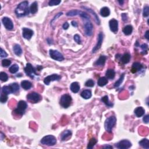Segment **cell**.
Masks as SVG:
<instances>
[{
	"mask_svg": "<svg viewBox=\"0 0 149 149\" xmlns=\"http://www.w3.org/2000/svg\"><path fill=\"white\" fill-rule=\"evenodd\" d=\"M30 8H29L28 1H25L18 4L15 11V14L18 17H23L29 14Z\"/></svg>",
	"mask_w": 149,
	"mask_h": 149,
	"instance_id": "obj_1",
	"label": "cell"
},
{
	"mask_svg": "<svg viewBox=\"0 0 149 149\" xmlns=\"http://www.w3.org/2000/svg\"><path fill=\"white\" fill-rule=\"evenodd\" d=\"M117 119L114 116H111L105 120L104 123V127L105 130L108 133H111L112 131V129L116 124Z\"/></svg>",
	"mask_w": 149,
	"mask_h": 149,
	"instance_id": "obj_2",
	"label": "cell"
},
{
	"mask_svg": "<svg viewBox=\"0 0 149 149\" xmlns=\"http://www.w3.org/2000/svg\"><path fill=\"white\" fill-rule=\"evenodd\" d=\"M40 142L43 145L52 146H54L56 144V143H57V139H56L55 136L52 135H47L42 138Z\"/></svg>",
	"mask_w": 149,
	"mask_h": 149,
	"instance_id": "obj_3",
	"label": "cell"
},
{
	"mask_svg": "<svg viewBox=\"0 0 149 149\" xmlns=\"http://www.w3.org/2000/svg\"><path fill=\"white\" fill-rule=\"evenodd\" d=\"M28 107V104L25 102V101L21 100L20 101L18 104L17 108H16L14 112L17 115H22L26 110V109Z\"/></svg>",
	"mask_w": 149,
	"mask_h": 149,
	"instance_id": "obj_4",
	"label": "cell"
},
{
	"mask_svg": "<svg viewBox=\"0 0 149 149\" xmlns=\"http://www.w3.org/2000/svg\"><path fill=\"white\" fill-rule=\"evenodd\" d=\"M72 102V98L69 94H63L60 100V104L65 108H68Z\"/></svg>",
	"mask_w": 149,
	"mask_h": 149,
	"instance_id": "obj_5",
	"label": "cell"
},
{
	"mask_svg": "<svg viewBox=\"0 0 149 149\" xmlns=\"http://www.w3.org/2000/svg\"><path fill=\"white\" fill-rule=\"evenodd\" d=\"M83 20L85 22L84 25L85 34L88 36H91L93 32V26L90 22V19H84Z\"/></svg>",
	"mask_w": 149,
	"mask_h": 149,
	"instance_id": "obj_6",
	"label": "cell"
},
{
	"mask_svg": "<svg viewBox=\"0 0 149 149\" xmlns=\"http://www.w3.org/2000/svg\"><path fill=\"white\" fill-rule=\"evenodd\" d=\"M50 55L52 59L58 61H62L64 59V57H63L62 54L57 50H50Z\"/></svg>",
	"mask_w": 149,
	"mask_h": 149,
	"instance_id": "obj_7",
	"label": "cell"
},
{
	"mask_svg": "<svg viewBox=\"0 0 149 149\" xmlns=\"http://www.w3.org/2000/svg\"><path fill=\"white\" fill-rule=\"evenodd\" d=\"M27 99L29 101L32 103H38L41 100V97L40 94L36 92H31L27 96Z\"/></svg>",
	"mask_w": 149,
	"mask_h": 149,
	"instance_id": "obj_8",
	"label": "cell"
},
{
	"mask_svg": "<svg viewBox=\"0 0 149 149\" xmlns=\"http://www.w3.org/2000/svg\"><path fill=\"white\" fill-rule=\"evenodd\" d=\"M36 69H34L32 65L30 63H27L26 67L25 68V72L26 74L29 76H30V78H33V74L37 75V73L36 72Z\"/></svg>",
	"mask_w": 149,
	"mask_h": 149,
	"instance_id": "obj_9",
	"label": "cell"
},
{
	"mask_svg": "<svg viewBox=\"0 0 149 149\" xmlns=\"http://www.w3.org/2000/svg\"><path fill=\"white\" fill-rule=\"evenodd\" d=\"M2 22H3L4 26L5 28L8 30H12L14 29V24L11 19L8 17H4L2 19Z\"/></svg>",
	"mask_w": 149,
	"mask_h": 149,
	"instance_id": "obj_10",
	"label": "cell"
},
{
	"mask_svg": "<svg viewBox=\"0 0 149 149\" xmlns=\"http://www.w3.org/2000/svg\"><path fill=\"white\" fill-rule=\"evenodd\" d=\"M131 146L132 143L128 140H123L116 144V147L119 149H127L130 148Z\"/></svg>",
	"mask_w": 149,
	"mask_h": 149,
	"instance_id": "obj_11",
	"label": "cell"
},
{
	"mask_svg": "<svg viewBox=\"0 0 149 149\" xmlns=\"http://www.w3.org/2000/svg\"><path fill=\"white\" fill-rule=\"evenodd\" d=\"M61 76L58 75V74H51V75H49L48 76H47L46 78H45V79L44 80V83L46 85H48L50 84L51 82L59 81V80L61 79Z\"/></svg>",
	"mask_w": 149,
	"mask_h": 149,
	"instance_id": "obj_12",
	"label": "cell"
},
{
	"mask_svg": "<svg viewBox=\"0 0 149 149\" xmlns=\"http://www.w3.org/2000/svg\"><path fill=\"white\" fill-rule=\"evenodd\" d=\"M103 34L101 32L100 33L99 36H98V40H97V44H96V45H95V47L93 48V50H92L93 53L96 52L98 50H99V49L101 48V45H102V43H103Z\"/></svg>",
	"mask_w": 149,
	"mask_h": 149,
	"instance_id": "obj_13",
	"label": "cell"
},
{
	"mask_svg": "<svg viewBox=\"0 0 149 149\" xmlns=\"http://www.w3.org/2000/svg\"><path fill=\"white\" fill-rule=\"evenodd\" d=\"M109 25H110V30L112 32L116 33L118 32V22L117 20L115 19L110 20L109 22Z\"/></svg>",
	"mask_w": 149,
	"mask_h": 149,
	"instance_id": "obj_14",
	"label": "cell"
},
{
	"mask_svg": "<svg viewBox=\"0 0 149 149\" xmlns=\"http://www.w3.org/2000/svg\"><path fill=\"white\" fill-rule=\"evenodd\" d=\"M23 37L27 40H30L33 35V31L30 29L24 28L22 29Z\"/></svg>",
	"mask_w": 149,
	"mask_h": 149,
	"instance_id": "obj_15",
	"label": "cell"
},
{
	"mask_svg": "<svg viewBox=\"0 0 149 149\" xmlns=\"http://www.w3.org/2000/svg\"><path fill=\"white\" fill-rule=\"evenodd\" d=\"M143 68V66L141 65V63L139 62H134L133 65H132V69H131V72L132 73H136L137 71H139L140 70Z\"/></svg>",
	"mask_w": 149,
	"mask_h": 149,
	"instance_id": "obj_16",
	"label": "cell"
},
{
	"mask_svg": "<svg viewBox=\"0 0 149 149\" xmlns=\"http://www.w3.org/2000/svg\"><path fill=\"white\" fill-rule=\"evenodd\" d=\"M72 135V132L69 130H65L64 132H63L61 134V140L62 141H65L66 140L68 139L70 137V136Z\"/></svg>",
	"mask_w": 149,
	"mask_h": 149,
	"instance_id": "obj_17",
	"label": "cell"
},
{
	"mask_svg": "<svg viewBox=\"0 0 149 149\" xmlns=\"http://www.w3.org/2000/svg\"><path fill=\"white\" fill-rule=\"evenodd\" d=\"M107 59V57L104 55H101L99 59L97 60V61L96 62L94 65H96V66H104L105 62V61Z\"/></svg>",
	"mask_w": 149,
	"mask_h": 149,
	"instance_id": "obj_18",
	"label": "cell"
},
{
	"mask_svg": "<svg viewBox=\"0 0 149 149\" xmlns=\"http://www.w3.org/2000/svg\"><path fill=\"white\" fill-rule=\"evenodd\" d=\"M144 110L141 107H137L134 110V114L137 117H141L144 114Z\"/></svg>",
	"mask_w": 149,
	"mask_h": 149,
	"instance_id": "obj_19",
	"label": "cell"
},
{
	"mask_svg": "<svg viewBox=\"0 0 149 149\" xmlns=\"http://www.w3.org/2000/svg\"><path fill=\"white\" fill-rule=\"evenodd\" d=\"M70 89L72 92L76 93L80 90V85L78 82H73L70 85Z\"/></svg>",
	"mask_w": 149,
	"mask_h": 149,
	"instance_id": "obj_20",
	"label": "cell"
},
{
	"mask_svg": "<svg viewBox=\"0 0 149 149\" xmlns=\"http://www.w3.org/2000/svg\"><path fill=\"white\" fill-rule=\"evenodd\" d=\"M100 14L103 17H107L110 15V10L108 7H103L100 10Z\"/></svg>",
	"mask_w": 149,
	"mask_h": 149,
	"instance_id": "obj_21",
	"label": "cell"
},
{
	"mask_svg": "<svg viewBox=\"0 0 149 149\" xmlns=\"http://www.w3.org/2000/svg\"><path fill=\"white\" fill-rule=\"evenodd\" d=\"M81 96L85 99H89L92 97V92L89 90H85L81 93Z\"/></svg>",
	"mask_w": 149,
	"mask_h": 149,
	"instance_id": "obj_22",
	"label": "cell"
},
{
	"mask_svg": "<svg viewBox=\"0 0 149 149\" xmlns=\"http://www.w3.org/2000/svg\"><path fill=\"white\" fill-rule=\"evenodd\" d=\"M21 86L23 89H24L25 90H29L32 88V85L29 81H23L21 82Z\"/></svg>",
	"mask_w": 149,
	"mask_h": 149,
	"instance_id": "obj_23",
	"label": "cell"
},
{
	"mask_svg": "<svg viewBox=\"0 0 149 149\" xmlns=\"http://www.w3.org/2000/svg\"><path fill=\"white\" fill-rule=\"evenodd\" d=\"M2 93L8 95L10 94L14 93V92L12 88L10 85V86H5L3 87V88H2Z\"/></svg>",
	"mask_w": 149,
	"mask_h": 149,
	"instance_id": "obj_24",
	"label": "cell"
},
{
	"mask_svg": "<svg viewBox=\"0 0 149 149\" xmlns=\"http://www.w3.org/2000/svg\"><path fill=\"white\" fill-rule=\"evenodd\" d=\"M14 52L16 55L20 56L22 53V50L21 46L19 44H15L13 48Z\"/></svg>",
	"mask_w": 149,
	"mask_h": 149,
	"instance_id": "obj_25",
	"label": "cell"
},
{
	"mask_svg": "<svg viewBox=\"0 0 149 149\" xmlns=\"http://www.w3.org/2000/svg\"><path fill=\"white\" fill-rule=\"evenodd\" d=\"M132 31H133V28H132L131 25H127L123 29V32L124 33L125 35L127 36L131 34Z\"/></svg>",
	"mask_w": 149,
	"mask_h": 149,
	"instance_id": "obj_26",
	"label": "cell"
},
{
	"mask_svg": "<svg viewBox=\"0 0 149 149\" xmlns=\"http://www.w3.org/2000/svg\"><path fill=\"white\" fill-rule=\"evenodd\" d=\"M115 72L113 69H108L106 71L105 73V76L108 79H113L115 78Z\"/></svg>",
	"mask_w": 149,
	"mask_h": 149,
	"instance_id": "obj_27",
	"label": "cell"
},
{
	"mask_svg": "<svg viewBox=\"0 0 149 149\" xmlns=\"http://www.w3.org/2000/svg\"><path fill=\"white\" fill-rule=\"evenodd\" d=\"M38 11V4L37 2H34L32 4L30 7V12L32 14H36Z\"/></svg>",
	"mask_w": 149,
	"mask_h": 149,
	"instance_id": "obj_28",
	"label": "cell"
},
{
	"mask_svg": "<svg viewBox=\"0 0 149 149\" xmlns=\"http://www.w3.org/2000/svg\"><path fill=\"white\" fill-rule=\"evenodd\" d=\"M139 144L143 148L148 149L149 148V140L147 139H142L139 142Z\"/></svg>",
	"mask_w": 149,
	"mask_h": 149,
	"instance_id": "obj_29",
	"label": "cell"
},
{
	"mask_svg": "<svg viewBox=\"0 0 149 149\" xmlns=\"http://www.w3.org/2000/svg\"><path fill=\"white\" fill-rule=\"evenodd\" d=\"M108 83V80L105 77H101L99 79V81L97 82V84L99 86L103 87L105 85H106Z\"/></svg>",
	"mask_w": 149,
	"mask_h": 149,
	"instance_id": "obj_30",
	"label": "cell"
},
{
	"mask_svg": "<svg viewBox=\"0 0 149 149\" xmlns=\"http://www.w3.org/2000/svg\"><path fill=\"white\" fill-rule=\"evenodd\" d=\"M130 59V54L126 53V54H123V55H122V57H121V61H122V62L123 63H127L129 62Z\"/></svg>",
	"mask_w": 149,
	"mask_h": 149,
	"instance_id": "obj_31",
	"label": "cell"
},
{
	"mask_svg": "<svg viewBox=\"0 0 149 149\" xmlns=\"http://www.w3.org/2000/svg\"><path fill=\"white\" fill-rule=\"evenodd\" d=\"M82 8H85V9H86V10L87 11H88L89 12H90V13H92L93 15H94V18H95V20H96V23H97V24H98V25H100V21L99 17H98L97 15V14H96L95 13V12H94L92 10H91V9H90V8H86V7H82Z\"/></svg>",
	"mask_w": 149,
	"mask_h": 149,
	"instance_id": "obj_32",
	"label": "cell"
},
{
	"mask_svg": "<svg viewBox=\"0 0 149 149\" xmlns=\"http://www.w3.org/2000/svg\"><path fill=\"white\" fill-rule=\"evenodd\" d=\"M101 101H102L108 107L113 106V104H112V103L110 102V101H109V99H108V97L107 96H105L103 97H102V99H101Z\"/></svg>",
	"mask_w": 149,
	"mask_h": 149,
	"instance_id": "obj_33",
	"label": "cell"
},
{
	"mask_svg": "<svg viewBox=\"0 0 149 149\" xmlns=\"http://www.w3.org/2000/svg\"><path fill=\"white\" fill-rule=\"evenodd\" d=\"M97 140L95 139V138H92V139H91L90 140L87 147H88V148H89V149L93 148V147L95 146L96 143H97Z\"/></svg>",
	"mask_w": 149,
	"mask_h": 149,
	"instance_id": "obj_34",
	"label": "cell"
},
{
	"mask_svg": "<svg viewBox=\"0 0 149 149\" xmlns=\"http://www.w3.org/2000/svg\"><path fill=\"white\" fill-rule=\"evenodd\" d=\"M19 70V66L17 64H14L9 69V70L11 73H15Z\"/></svg>",
	"mask_w": 149,
	"mask_h": 149,
	"instance_id": "obj_35",
	"label": "cell"
},
{
	"mask_svg": "<svg viewBox=\"0 0 149 149\" xmlns=\"http://www.w3.org/2000/svg\"><path fill=\"white\" fill-rule=\"evenodd\" d=\"M80 12H81V11L72 10L69 11L68 12H67L66 15L68 16H74L76 15H79Z\"/></svg>",
	"mask_w": 149,
	"mask_h": 149,
	"instance_id": "obj_36",
	"label": "cell"
},
{
	"mask_svg": "<svg viewBox=\"0 0 149 149\" xmlns=\"http://www.w3.org/2000/svg\"><path fill=\"white\" fill-rule=\"evenodd\" d=\"M124 77H125V74H122L121 77L119 78V79L116 82L115 85H114V87H115V88H117V87H118L121 85V83H122L123 79H124Z\"/></svg>",
	"mask_w": 149,
	"mask_h": 149,
	"instance_id": "obj_37",
	"label": "cell"
},
{
	"mask_svg": "<svg viewBox=\"0 0 149 149\" xmlns=\"http://www.w3.org/2000/svg\"><path fill=\"white\" fill-rule=\"evenodd\" d=\"M0 79L3 82H7L8 79V76L5 72H1L0 73Z\"/></svg>",
	"mask_w": 149,
	"mask_h": 149,
	"instance_id": "obj_38",
	"label": "cell"
},
{
	"mask_svg": "<svg viewBox=\"0 0 149 149\" xmlns=\"http://www.w3.org/2000/svg\"><path fill=\"white\" fill-rule=\"evenodd\" d=\"M11 87L12 90H13L14 93L17 92L18 91H19V86L18 83H12L11 85H10Z\"/></svg>",
	"mask_w": 149,
	"mask_h": 149,
	"instance_id": "obj_39",
	"label": "cell"
},
{
	"mask_svg": "<svg viewBox=\"0 0 149 149\" xmlns=\"http://www.w3.org/2000/svg\"><path fill=\"white\" fill-rule=\"evenodd\" d=\"M7 100H8V95L5 93H1V97H0V101L2 103H4L7 101Z\"/></svg>",
	"mask_w": 149,
	"mask_h": 149,
	"instance_id": "obj_40",
	"label": "cell"
},
{
	"mask_svg": "<svg viewBox=\"0 0 149 149\" xmlns=\"http://www.w3.org/2000/svg\"><path fill=\"white\" fill-rule=\"evenodd\" d=\"M11 61L10 59H5L2 61V65L4 67H8L11 65Z\"/></svg>",
	"mask_w": 149,
	"mask_h": 149,
	"instance_id": "obj_41",
	"label": "cell"
},
{
	"mask_svg": "<svg viewBox=\"0 0 149 149\" xmlns=\"http://www.w3.org/2000/svg\"><path fill=\"white\" fill-rule=\"evenodd\" d=\"M61 3L60 0H51L49 1L48 4L50 6H54V5H58Z\"/></svg>",
	"mask_w": 149,
	"mask_h": 149,
	"instance_id": "obj_42",
	"label": "cell"
},
{
	"mask_svg": "<svg viewBox=\"0 0 149 149\" xmlns=\"http://www.w3.org/2000/svg\"><path fill=\"white\" fill-rule=\"evenodd\" d=\"M85 86L87 87H89V88H92L94 86V82L92 79L88 80V81L85 83Z\"/></svg>",
	"mask_w": 149,
	"mask_h": 149,
	"instance_id": "obj_43",
	"label": "cell"
},
{
	"mask_svg": "<svg viewBox=\"0 0 149 149\" xmlns=\"http://www.w3.org/2000/svg\"><path fill=\"white\" fill-rule=\"evenodd\" d=\"M143 16L144 17H147L149 15V8L148 6L144 7V9H143Z\"/></svg>",
	"mask_w": 149,
	"mask_h": 149,
	"instance_id": "obj_44",
	"label": "cell"
},
{
	"mask_svg": "<svg viewBox=\"0 0 149 149\" xmlns=\"http://www.w3.org/2000/svg\"><path fill=\"white\" fill-rule=\"evenodd\" d=\"M74 40L76 41V43H78V44H81V37H80V36L79 34H75V35L74 36Z\"/></svg>",
	"mask_w": 149,
	"mask_h": 149,
	"instance_id": "obj_45",
	"label": "cell"
},
{
	"mask_svg": "<svg viewBox=\"0 0 149 149\" xmlns=\"http://www.w3.org/2000/svg\"><path fill=\"white\" fill-rule=\"evenodd\" d=\"M0 54H1V58L7 57V56H8V54H7V52H5V51L2 48H1V51H0Z\"/></svg>",
	"mask_w": 149,
	"mask_h": 149,
	"instance_id": "obj_46",
	"label": "cell"
},
{
	"mask_svg": "<svg viewBox=\"0 0 149 149\" xmlns=\"http://www.w3.org/2000/svg\"><path fill=\"white\" fill-rule=\"evenodd\" d=\"M62 15V12H59V13L57 14V15H56L55 16H54V18H53V19L52 20L51 22V23H52V22H53L54 21H55V19H57L58 18H59V16H61Z\"/></svg>",
	"mask_w": 149,
	"mask_h": 149,
	"instance_id": "obj_47",
	"label": "cell"
},
{
	"mask_svg": "<svg viewBox=\"0 0 149 149\" xmlns=\"http://www.w3.org/2000/svg\"><path fill=\"white\" fill-rule=\"evenodd\" d=\"M141 48L143 50V51H147L148 49V45L146 44H143L141 45Z\"/></svg>",
	"mask_w": 149,
	"mask_h": 149,
	"instance_id": "obj_48",
	"label": "cell"
},
{
	"mask_svg": "<svg viewBox=\"0 0 149 149\" xmlns=\"http://www.w3.org/2000/svg\"><path fill=\"white\" fill-rule=\"evenodd\" d=\"M149 121V116L148 115H147L143 117V122L146 123H148Z\"/></svg>",
	"mask_w": 149,
	"mask_h": 149,
	"instance_id": "obj_49",
	"label": "cell"
},
{
	"mask_svg": "<svg viewBox=\"0 0 149 149\" xmlns=\"http://www.w3.org/2000/svg\"><path fill=\"white\" fill-rule=\"evenodd\" d=\"M69 23L68 22L64 23H63V26H62L63 29H65V30L68 29V28H69Z\"/></svg>",
	"mask_w": 149,
	"mask_h": 149,
	"instance_id": "obj_50",
	"label": "cell"
},
{
	"mask_svg": "<svg viewBox=\"0 0 149 149\" xmlns=\"http://www.w3.org/2000/svg\"><path fill=\"white\" fill-rule=\"evenodd\" d=\"M122 18L123 21H127V15L126 14H122Z\"/></svg>",
	"mask_w": 149,
	"mask_h": 149,
	"instance_id": "obj_51",
	"label": "cell"
},
{
	"mask_svg": "<svg viewBox=\"0 0 149 149\" xmlns=\"http://www.w3.org/2000/svg\"><path fill=\"white\" fill-rule=\"evenodd\" d=\"M148 34H149V31L148 30L146 31V33H145V34H144V37H146V39L147 40H148L149 39V35H148Z\"/></svg>",
	"mask_w": 149,
	"mask_h": 149,
	"instance_id": "obj_52",
	"label": "cell"
},
{
	"mask_svg": "<svg viewBox=\"0 0 149 149\" xmlns=\"http://www.w3.org/2000/svg\"><path fill=\"white\" fill-rule=\"evenodd\" d=\"M71 24L72 26H73V27H75V28H76V27L78 26V23H76V22H75V21H72L71 22Z\"/></svg>",
	"mask_w": 149,
	"mask_h": 149,
	"instance_id": "obj_53",
	"label": "cell"
},
{
	"mask_svg": "<svg viewBox=\"0 0 149 149\" xmlns=\"http://www.w3.org/2000/svg\"><path fill=\"white\" fill-rule=\"evenodd\" d=\"M103 148H112V146H110V145H105V146H103Z\"/></svg>",
	"mask_w": 149,
	"mask_h": 149,
	"instance_id": "obj_54",
	"label": "cell"
},
{
	"mask_svg": "<svg viewBox=\"0 0 149 149\" xmlns=\"http://www.w3.org/2000/svg\"><path fill=\"white\" fill-rule=\"evenodd\" d=\"M4 134H3V132H1V140H3V137H4V136H4Z\"/></svg>",
	"mask_w": 149,
	"mask_h": 149,
	"instance_id": "obj_55",
	"label": "cell"
},
{
	"mask_svg": "<svg viewBox=\"0 0 149 149\" xmlns=\"http://www.w3.org/2000/svg\"><path fill=\"white\" fill-rule=\"evenodd\" d=\"M120 4H122L123 3V1H118Z\"/></svg>",
	"mask_w": 149,
	"mask_h": 149,
	"instance_id": "obj_56",
	"label": "cell"
}]
</instances>
